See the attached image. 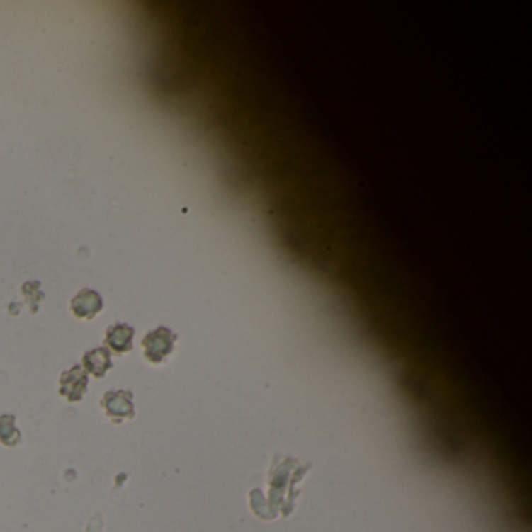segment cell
Instances as JSON below:
<instances>
[{
    "label": "cell",
    "instance_id": "1",
    "mask_svg": "<svg viewBox=\"0 0 532 532\" xmlns=\"http://www.w3.org/2000/svg\"><path fill=\"white\" fill-rule=\"evenodd\" d=\"M175 336L171 329L161 327L144 337L142 346L145 358L152 362H161L174 349Z\"/></svg>",
    "mask_w": 532,
    "mask_h": 532
},
{
    "label": "cell",
    "instance_id": "2",
    "mask_svg": "<svg viewBox=\"0 0 532 532\" xmlns=\"http://www.w3.org/2000/svg\"><path fill=\"white\" fill-rule=\"evenodd\" d=\"M103 300L98 292L92 289H83L77 294L71 302V310L75 317L91 320L102 311Z\"/></svg>",
    "mask_w": 532,
    "mask_h": 532
},
{
    "label": "cell",
    "instance_id": "3",
    "mask_svg": "<svg viewBox=\"0 0 532 532\" xmlns=\"http://www.w3.org/2000/svg\"><path fill=\"white\" fill-rule=\"evenodd\" d=\"M131 395L127 392H108L102 400V407L113 419H131L133 417V406L130 402Z\"/></svg>",
    "mask_w": 532,
    "mask_h": 532
},
{
    "label": "cell",
    "instance_id": "4",
    "mask_svg": "<svg viewBox=\"0 0 532 532\" xmlns=\"http://www.w3.org/2000/svg\"><path fill=\"white\" fill-rule=\"evenodd\" d=\"M133 328L123 325V323H118V325H113L106 329L105 342L115 353H127L133 349Z\"/></svg>",
    "mask_w": 532,
    "mask_h": 532
},
{
    "label": "cell",
    "instance_id": "5",
    "mask_svg": "<svg viewBox=\"0 0 532 532\" xmlns=\"http://www.w3.org/2000/svg\"><path fill=\"white\" fill-rule=\"evenodd\" d=\"M86 384L88 378L84 375L81 367H74L63 375V380H61L63 390L61 392H63V395H67L71 402H77V400L83 397L84 390H86Z\"/></svg>",
    "mask_w": 532,
    "mask_h": 532
},
{
    "label": "cell",
    "instance_id": "6",
    "mask_svg": "<svg viewBox=\"0 0 532 532\" xmlns=\"http://www.w3.org/2000/svg\"><path fill=\"white\" fill-rule=\"evenodd\" d=\"M83 366L96 378H102L106 373V370L111 368L110 351L106 349H96L88 351L83 358Z\"/></svg>",
    "mask_w": 532,
    "mask_h": 532
}]
</instances>
